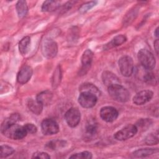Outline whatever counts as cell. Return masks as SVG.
<instances>
[{
    "instance_id": "44dd1931",
    "label": "cell",
    "mask_w": 159,
    "mask_h": 159,
    "mask_svg": "<svg viewBox=\"0 0 159 159\" xmlns=\"http://www.w3.org/2000/svg\"><path fill=\"white\" fill-rule=\"evenodd\" d=\"M30 45V38L29 36L24 37L19 43V50L22 55H25L29 52Z\"/></svg>"
},
{
    "instance_id": "cb8c5ba5",
    "label": "cell",
    "mask_w": 159,
    "mask_h": 159,
    "mask_svg": "<svg viewBox=\"0 0 159 159\" xmlns=\"http://www.w3.org/2000/svg\"><path fill=\"white\" fill-rule=\"evenodd\" d=\"M16 8L18 16L20 18L25 16L28 12V6L25 1H18L16 3Z\"/></svg>"
},
{
    "instance_id": "1f68e13d",
    "label": "cell",
    "mask_w": 159,
    "mask_h": 159,
    "mask_svg": "<svg viewBox=\"0 0 159 159\" xmlns=\"http://www.w3.org/2000/svg\"><path fill=\"white\" fill-rule=\"evenodd\" d=\"M62 144H65L64 141L61 140H52L49 142H48L46 144L45 147L48 150H56V148L60 145H62Z\"/></svg>"
},
{
    "instance_id": "7a4b0ae2",
    "label": "cell",
    "mask_w": 159,
    "mask_h": 159,
    "mask_svg": "<svg viewBox=\"0 0 159 159\" xmlns=\"http://www.w3.org/2000/svg\"><path fill=\"white\" fill-rule=\"evenodd\" d=\"M137 56L140 63L145 70H152L155 68L156 60L151 52L144 48L140 49Z\"/></svg>"
},
{
    "instance_id": "836d02e7",
    "label": "cell",
    "mask_w": 159,
    "mask_h": 159,
    "mask_svg": "<svg viewBox=\"0 0 159 159\" xmlns=\"http://www.w3.org/2000/svg\"><path fill=\"white\" fill-rule=\"evenodd\" d=\"M24 127H25L26 130L27 131V132L30 133V134H35L37 130V127L32 123L25 124L24 125Z\"/></svg>"
},
{
    "instance_id": "5b68a950",
    "label": "cell",
    "mask_w": 159,
    "mask_h": 159,
    "mask_svg": "<svg viewBox=\"0 0 159 159\" xmlns=\"http://www.w3.org/2000/svg\"><path fill=\"white\" fill-rule=\"evenodd\" d=\"M119 67L123 76L126 77L131 76L134 70L132 58L128 55L122 56L119 60Z\"/></svg>"
},
{
    "instance_id": "e0dca14e",
    "label": "cell",
    "mask_w": 159,
    "mask_h": 159,
    "mask_svg": "<svg viewBox=\"0 0 159 159\" xmlns=\"http://www.w3.org/2000/svg\"><path fill=\"white\" fill-rule=\"evenodd\" d=\"M53 94L50 91H45L39 93L36 97V100L43 106L50 104L52 100Z\"/></svg>"
},
{
    "instance_id": "2e32d148",
    "label": "cell",
    "mask_w": 159,
    "mask_h": 159,
    "mask_svg": "<svg viewBox=\"0 0 159 159\" xmlns=\"http://www.w3.org/2000/svg\"><path fill=\"white\" fill-rule=\"evenodd\" d=\"M127 40V38L124 35H118L114 37L109 42L104 45V50H109L120 45Z\"/></svg>"
},
{
    "instance_id": "9a60e30c",
    "label": "cell",
    "mask_w": 159,
    "mask_h": 159,
    "mask_svg": "<svg viewBox=\"0 0 159 159\" xmlns=\"http://www.w3.org/2000/svg\"><path fill=\"white\" fill-rule=\"evenodd\" d=\"M20 116L19 114H17V113L12 114L9 117L5 119L2 122V124L1 126V132L2 133L11 125L17 124V122L19 120H20Z\"/></svg>"
},
{
    "instance_id": "4dcf8cb0",
    "label": "cell",
    "mask_w": 159,
    "mask_h": 159,
    "mask_svg": "<svg viewBox=\"0 0 159 159\" xmlns=\"http://www.w3.org/2000/svg\"><path fill=\"white\" fill-rule=\"evenodd\" d=\"M152 123V121L150 119H141L138 120L137 124H135L136 127H140L142 129H146Z\"/></svg>"
},
{
    "instance_id": "83f0119b",
    "label": "cell",
    "mask_w": 159,
    "mask_h": 159,
    "mask_svg": "<svg viewBox=\"0 0 159 159\" xmlns=\"http://www.w3.org/2000/svg\"><path fill=\"white\" fill-rule=\"evenodd\" d=\"M145 143L149 145L157 144L158 143V133L157 134L151 133L148 134L145 139Z\"/></svg>"
},
{
    "instance_id": "d6a6232c",
    "label": "cell",
    "mask_w": 159,
    "mask_h": 159,
    "mask_svg": "<svg viewBox=\"0 0 159 159\" xmlns=\"http://www.w3.org/2000/svg\"><path fill=\"white\" fill-rule=\"evenodd\" d=\"M32 158H42V159H49L50 158V156L45 153L42 152H37L34 153L32 157Z\"/></svg>"
},
{
    "instance_id": "5bb4252c",
    "label": "cell",
    "mask_w": 159,
    "mask_h": 159,
    "mask_svg": "<svg viewBox=\"0 0 159 159\" xmlns=\"http://www.w3.org/2000/svg\"><path fill=\"white\" fill-rule=\"evenodd\" d=\"M93 52L89 50H86L81 57V71H83V74H85V71L88 70L91 65V62L93 59Z\"/></svg>"
},
{
    "instance_id": "9c48e42d",
    "label": "cell",
    "mask_w": 159,
    "mask_h": 159,
    "mask_svg": "<svg viewBox=\"0 0 159 159\" xmlns=\"http://www.w3.org/2000/svg\"><path fill=\"white\" fill-rule=\"evenodd\" d=\"M65 119L67 124L71 127L77 126L81 119V113L78 108L71 107L65 114Z\"/></svg>"
},
{
    "instance_id": "484cf974",
    "label": "cell",
    "mask_w": 159,
    "mask_h": 159,
    "mask_svg": "<svg viewBox=\"0 0 159 159\" xmlns=\"http://www.w3.org/2000/svg\"><path fill=\"white\" fill-rule=\"evenodd\" d=\"M143 81L149 84L155 85L157 83V78L155 74L153 72L150 71V70H148V71H147L145 73V75L143 76Z\"/></svg>"
},
{
    "instance_id": "d4e9b609",
    "label": "cell",
    "mask_w": 159,
    "mask_h": 159,
    "mask_svg": "<svg viewBox=\"0 0 159 159\" xmlns=\"http://www.w3.org/2000/svg\"><path fill=\"white\" fill-rule=\"evenodd\" d=\"M61 79V71L60 66H58L55 70L52 78V84L53 88H57L60 84Z\"/></svg>"
},
{
    "instance_id": "f1b7e54d",
    "label": "cell",
    "mask_w": 159,
    "mask_h": 159,
    "mask_svg": "<svg viewBox=\"0 0 159 159\" xmlns=\"http://www.w3.org/2000/svg\"><path fill=\"white\" fill-rule=\"evenodd\" d=\"M69 158L78 159H91L92 158V153L88 151H84L82 152L73 154Z\"/></svg>"
},
{
    "instance_id": "52a82bcc",
    "label": "cell",
    "mask_w": 159,
    "mask_h": 159,
    "mask_svg": "<svg viewBox=\"0 0 159 159\" xmlns=\"http://www.w3.org/2000/svg\"><path fill=\"white\" fill-rule=\"evenodd\" d=\"M98 101V97L91 93L82 92L78 97V102L84 108H91L94 107Z\"/></svg>"
},
{
    "instance_id": "4316f807",
    "label": "cell",
    "mask_w": 159,
    "mask_h": 159,
    "mask_svg": "<svg viewBox=\"0 0 159 159\" xmlns=\"http://www.w3.org/2000/svg\"><path fill=\"white\" fill-rule=\"evenodd\" d=\"M1 152H0V158H6L14 152V149L7 145H4L1 146Z\"/></svg>"
},
{
    "instance_id": "30bf717a",
    "label": "cell",
    "mask_w": 159,
    "mask_h": 159,
    "mask_svg": "<svg viewBox=\"0 0 159 159\" xmlns=\"http://www.w3.org/2000/svg\"><path fill=\"white\" fill-rule=\"evenodd\" d=\"M118 115L117 110L112 106H104L100 110L101 118L107 122L114 121L117 118Z\"/></svg>"
},
{
    "instance_id": "603a6c76",
    "label": "cell",
    "mask_w": 159,
    "mask_h": 159,
    "mask_svg": "<svg viewBox=\"0 0 159 159\" xmlns=\"http://www.w3.org/2000/svg\"><path fill=\"white\" fill-rule=\"evenodd\" d=\"M60 2L57 1H45L42 6V11L43 12H51L56 10L60 6Z\"/></svg>"
},
{
    "instance_id": "7402d4cb",
    "label": "cell",
    "mask_w": 159,
    "mask_h": 159,
    "mask_svg": "<svg viewBox=\"0 0 159 159\" xmlns=\"http://www.w3.org/2000/svg\"><path fill=\"white\" fill-rule=\"evenodd\" d=\"M98 131V124L94 120H89L86 125V135L88 137H93Z\"/></svg>"
},
{
    "instance_id": "8992f818",
    "label": "cell",
    "mask_w": 159,
    "mask_h": 159,
    "mask_svg": "<svg viewBox=\"0 0 159 159\" xmlns=\"http://www.w3.org/2000/svg\"><path fill=\"white\" fill-rule=\"evenodd\" d=\"M138 129L135 125L129 124L114 134V138L119 141H124L133 137L137 132Z\"/></svg>"
},
{
    "instance_id": "8fae6325",
    "label": "cell",
    "mask_w": 159,
    "mask_h": 159,
    "mask_svg": "<svg viewBox=\"0 0 159 159\" xmlns=\"http://www.w3.org/2000/svg\"><path fill=\"white\" fill-rule=\"evenodd\" d=\"M153 93L150 90H143L137 93L133 98V102L136 105H143L150 101L153 98Z\"/></svg>"
},
{
    "instance_id": "d590c367",
    "label": "cell",
    "mask_w": 159,
    "mask_h": 159,
    "mask_svg": "<svg viewBox=\"0 0 159 159\" xmlns=\"http://www.w3.org/2000/svg\"><path fill=\"white\" fill-rule=\"evenodd\" d=\"M158 27H157V28L155 29V32H154V34H155V36H156L157 37H158Z\"/></svg>"
},
{
    "instance_id": "d6986e66",
    "label": "cell",
    "mask_w": 159,
    "mask_h": 159,
    "mask_svg": "<svg viewBox=\"0 0 159 159\" xmlns=\"http://www.w3.org/2000/svg\"><path fill=\"white\" fill-rule=\"evenodd\" d=\"M158 152V148H140L134 151L132 153V155L135 158H143L151 155L153 153H155Z\"/></svg>"
},
{
    "instance_id": "e575fe53",
    "label": "cell",
    "mask_w": 159,
    "mask_h": 159,
    "mask_svg": "<svg viewBox=\"0 0 159 159\" xmlns=\"http://www.w3.org/2000/svg\"><path fill=\"white\" fill-rule=\"evenodd\" d=\"M158 44H159V42H158V40L157 39L155 42H154V48L155 50V52H156V53L157 55L158 54Z\"/></svg>"
},
{
    "instance_id": "7c38bea8",
    "label": "cell",
    "mask_w": 159,
    "mask_h": 159,
    "mask_svg": "<svg viewBox=\"0 0 159 159\" xmlns=\"http://www.w3.org/2000/svg\"><path fill=\"white\" fill-rule=\"evenodd\" d=\"M32 73H33V70L30 66L29 65L23 66L19 70V73H17V82L21 84L27 83L31 78Z\"/></svg>"
},
{
    "instance_id": "4fadbf2b",
    "label": "cell",
    "mask_w": 159,
    "mask_h": 159,
    "mask_svg": "<svg viewBox=\"0 0 159 159\" xmlns=\"http://www.w3.org/2000/svg\"><path fill=\"white\" fill-rule=\"evenodd\" d=\"M102 80L104 84L107 87L113 84H120V79L113 73L104 71L102 74Z\"/></svg>"
},
{
    "instance_id": "f546056e",
    "label": "cell",
    "mask_w": 159,
    "mask_h": 159,
    "mask_svg": "<svg viewBox=\"0 0 159 159\" xmlns=\"http://www.w3.org/2000/svg\"><path fill=\"white\" fill-rule=\"evenodd\" d=\"M98 3V1H92L89 2H87L81 5L80 8L79 9V11L81 13H85L91 8H93L94 6H95Z\"/></svg>"
},
{
    "instance_id": "ac0fdd59",
    "label": "cell",
    "mask_w": 159,
    "mask_h": 159,
    "mask_svg": "<svg viewBox=\"0 0 159 159\" xmlns=\"http://www.w3.org/2000/svg\"><path fill=\"white\" fill-rule=\"evenodd\" d=\"M79 91H80V93L88 92L93 93L95 94L97 97L101 95V92L99 89L94 84L90 83H84L81 84L79 88Z\"/></svg>"
},
{
    "instance_id": "6da1fadb",
    "label": "cell",
    "mask_w": 159,
    "mask_h": 159,
    "mask_svg": "<svg viewBox=\"0 0 159 159\" xmlns=\"http://www.w3.org/2000/svg\"><path fill=\"white\" fill-rule=\"evenodd\" d=\"M107 91L109 96L115 101L125 102L130 98L129 91L121 84H116L107 87Z\"/></svg>"
},
{
    "instance_id": "ba28073f",
    "label": "cell",
    "mask_w": 159,
    "mask_h": 159,
    "mask_svg": "<svg viewBox=\"0 0 159 159\" xmlns=\"http://www.w3.org/2000/svg\"><path fill=\"white\" fill-rule=\"evenodd\" d=\"M41 130L45 135H53L59 132V125L55 120L45 119L42 122Z\"/></svg>"
},
{
    "instance_id": "3957f363",
    "label": "cell",
    "mask_w": 159,
    "mask_h": 159,
    "mask_svg": "<svg viewBox=\"0 0 159 159\" xmlns=\"http://www.w3.org/2000/svg\"><path fill=\"white\" fill-rule=\"evenodd\" d=\"M27 133L24 125H20L15 124L9 127L2 134L11 139L20 140L24 138Z\"/></svg>"
},
{
    "instance_id": "277c9868",
    "label": "cell",
    "mask_w": 159,
    "mask_h": 159,
    "mask_svg": "<svg viewBox=\"0 0 159 159\" xmlns=\"http://www.w3.org/2000/svg\"><path fill=\"white\" fill-rule=\"evenodd\" d=\"M41 51L45 58H54L58 52L57 43L51 39H45L42 43Z\"/></svg>"
},
{
    "instance_id": "ffe728a7",
    "label": "cell",
    "mask_w": 159,
    "mask_h": 159,
    "mask_svg": "<svg viewBox=\"0 0 159 159\" xmlns=\"http://www.w3.org/2000/svg\"><path fill=\"white\" fill-rule=\"evenodd\" d=\"M27 106L29 109L35 114L39 115L43 109V105L39 102L36 99L34 100L30 99L27 102Z\"/></svg>"
}]
</instances>
